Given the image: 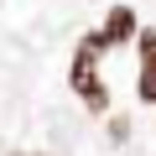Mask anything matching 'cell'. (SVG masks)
Masks as SVG:
<instances>
[{
  "label": "cell",
  "instance_id": "2",
  "mask_svg": "<svg viewBox=\"0 0 156 156\" xmlns=\"http://www.w3.org/2000/svg\"><path fill=\"white\" fill-rule=\"evenodd\" d=\"M140 99L156 104V31H140Z\"/></svg>",
  "mask_w": 156,
  "mask_h": 156
},
{
  "label": "cell",
  "instance_id": "4",
  "mask_svg": "<svg viewBox=\"0 0 156 156\" xmlns=\"http://www.w3.org/2000/svg\"><path fill=\"white\" fill-rule=\"evenodd\" d=\"M16 156H42V151H16Z\"/></svg>",
  "mask_w": 156,
  "mask_h": 156
},
{
  "label": "cell",
  "instance_id": "1",
  "mask_svg": "<svg viewBox=\"0 0 156 156\" xmlns=\"http://www.w3.org/2000/svg\"><path fill=\"white\" fill-rule=\"evenodd\" d=\"M104 47H109V42H104V31H89L83 42H78L73 73H68V78H73V89H78V99H83L94 115H104V109H109V89L99 83V73H94V57H99Z\"/></svg>",
  "mask_w": 156,
  "mask_h": 156
},
{
  "label": "cell",
  "instance_id": "3",
  "mask_svg": "<svg viewBox=\"0 0 156 156\" xmlns=\"http://www.w3.org/2000/svg\"><path fill=\"white\" fill-rule=\"evenodd\" d=\"M135 31V16H130V5H115V16H109V26H104V42L115 47V42H125Z\"/></svg>",
  "mask_w": 156,
  "mask_h": 156
}]
</instances>
